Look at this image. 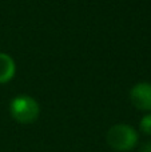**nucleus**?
<instances>
[{"label":"nucleus","mask_w":151,"mask_h":152,"mask_svg":"<svg viewBox=\"0 0 151 152\" xmlns=\"http://www.w3.org/2000/svg\"><path fill=\"white\" fill-rule=\"evenodd\" d=\"M107 144L117 152L133 151L139 143V134L133 126L126 123L114 124L107 131Z\"/></svg>","instance_id":"nucleus-1"},{"label":"nucleus","mask_w":151,"mask_h":152,"mask_svg":"<svg viewBox=\"0 0 151 152\" xmlns=\"http://www.w3.org/2000/svg\"><path fill=\"white\" fill-rule=\"evenodd\" d=\"M10 115L20 124L35 123L40 115V105L35 97L20 94L10 102Z\"/></svg>","instance_id":"nucleus-2"},{"label":"nucleus","mask_w":151,"mask_h":152,"mask_svg":"<svg viewBox=\"0 0 151 152\" xmlns=\"http://www.w3.org/2000/svg\"><path fill=\"white\" fill-rule=\"evenodd\" d=\"M130 102L136 110L151 112V83L141 81L130 89Z\"/></svg>","instance_id":"nucleus-3"},{"label":"nucleus","mask_w":151,"mask_h":152,"mask_svg":"<svg viewBox=\"0 0 151 152\" xmlns=\"http://www.w3.org/2000/svg\"><path fill=\"white\" fill-rule=\"evenodd\" d=\"M16 75V63L7 52H0V84H7Z\"/></svg>","instance_id":"nucleus-4"},{"label":"nucleus","mask_w":151,"mask_h":152,"mask_svg":"<svg viewBox=\"0 0 151 152\" xmlns=\"http://www.w3.org/2000/svg\"><path fill=\"white\" fill-rule=\"evenodd\" d=\"M139 129L142 134L151 136V112H146V115L139 121Z\"/></svg>","instance_id":"nucleus-5"},{"label":"nucleus","mask_w":151,"mask_h":152,"mask_svg":"<svg viewBox=\"0 0 151 152\" xmlns=\"http://www.w3.org/2000/svg\"><path fill=\"white\" fill-rule=\"evenodd\" d=\"M139 152H151V140L143 143L141 145V148H139Z\"/></svg>","instance_id":"nucleus-6"}]
</instances>
